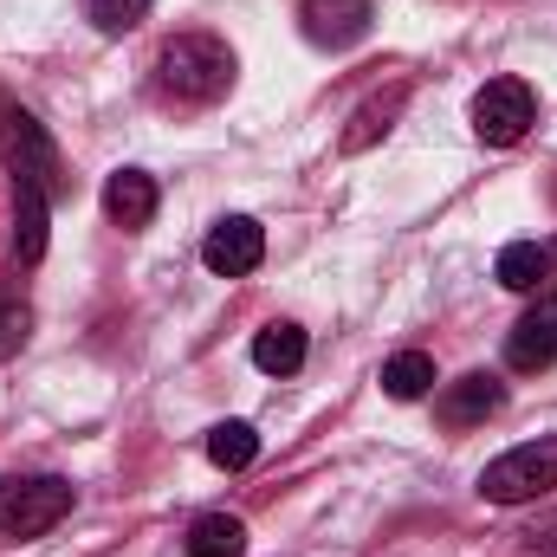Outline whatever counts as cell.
<instances>
[{"label": "cell", "instance_id": "6da1fadb", "mask_svg": "<svg viewBox=\"0 0 557 557\" xmlns=\"http://www.w3.org/2000/svg\"><path fill=\"white\" fill-rule=\"evenodd\" d=\"M156 85L175 104H214L234 85V52L214 33H175L156 59Z\"/></svg>", "mask_w": 557, "mask_h": 557}, {"label": "cell", "instance_id": "7a4b0ae2", "mask_svg": "<svg viewBox=\"0 0 557 557\" xmlns=\"http://www.w3.org/2000/svg\"><path fill=\"white\" fill-rule=\"evenodd\" d=\"M0 149H7V162H13V182L20 188H39L46 201H59L72 182H65V169H59V149L46 143V131L26 117V111H0Z\"/></svg>", "mask_w": 557, "mask_h": 557}, {"label": "cell", "instance_id": "3957f363", "mask_svg": "<svg viewBox=\"0 0 557 557\" xmlns=\"http://www.w3.org/2000/svg\"><path fill=\"white\" fill-rule=\"evenodd\" d=\"M552 486H557V441L512 447V454L486 460V473H480V493H486L493 506H525V499H539V493H552Z\"/></svg>", "mask_w": 557, "mask_h": 557}, {"label": "cell", "instance_id": "277c9868", "mask_svg": "<svg viewBox=\"0 0 557 557\" xmlns=\"http://www.w3.org/2000/svg\"><path fill=\"white\" fill-rule=\"evenodd\" d=\"M72 512V486L59 473H33V480H7L0 486V532L13 539H39Z\"/></svg>", "mask_w": 557, "mask_h": 557}, {"label": "cell", "instance_id": "5b68a950", "mask_svg": "<svg viewBox=\"0 0 557 557\" xmlns=\"http://www.w3.org/2000/svg\"><path fill=\"white\" fill-rule=\"evenodd\" d=\"M532 117H539V98H532V85H519V78H493V85L473 98V131H480V143H493V149L519 143L532 131Z\"/></svg>", "mask_w": 557, "mask_h": 557}, {"label": "cell", "instance_id": "8992f818", "mask_svg": "<svg viewBox=\"0 0 557 557\" xmlns=\"http://www.w3.org/2000/svg\"><path fill=\"white\" fill-rule=\"evenodd\" d=\"M201 260H208V273H221V278H247L260 260H267V227L247 221V214H227V221L208 234Z\"/></svg>", "mask_w": 557, "mask_h": 557}, {"label": "cell", "instance_id": "52a82bcc", "mask_svg": "<svg viewBox=\"0 0 557 557\" xmlns=\"http://www.w3.org/2000/svg\"><path fill=\"white\" fill-rule=\"evenodd\" d=\"M506 363H512V370H545V363H557V298H539V305L512 324Z\"/></svg>", "mask_w": 557, "mask_h": 557}, {"label": "cell", "instance_id": "ba28073f", "mask_svg": "<svg viewBox=\"0 0 557 557\" xmlns=\"http://www.w3.org/2000/svg\"><path fill=\"white\" fill-rule=\"evenodd\" d=\"M298 20L311 46H357L370 33V0H305Z\"/></svg>", "mask_w": 557, "mask_h": 557}, {"label": "cell", "instance_id": "9c48e42d", "mask_svg": "<svg viewBox=\"0 0 557 557\" xmlns=\"http://www.w3.org/2000/svg\"><path fill=\"white\" fill-rule=\"evenodd\" d=\"M104 214H111L117 227H149V214H156V175L117 169V175L104 182Z\"/></svg>", "mask_w": 557, "mask_h": 557}, {"label": "cell", "instance_id": "30bf717a", "mask_svg": "<svg viewBox=\"0 0 557 557\" xmlns=\"http://www.w3.org/2000/svg\"><path fill=\"white\" fill-rule=\"evenodd\" d=\"M493 409H499V383H493V376H460V383H447V396H441V421H447V428L486 421Z\"/></svg>", "mask_w": 557, "mask_h": 557}, {"label": "cell", "instance_id": "8fae6325", "mask_svg": "<svg viewBox=\"0 0 557 557\" xmlns=\"http://www.w3.org/2000/svg\"><path fill=\"white\" fill-rule=\"evenodd\" d=\"M247 552V525L234 512H201L188 525V557H240Z\"/></svg>", "mask_w": 557, "mask_h": 557}, {"label": "cell", "instance_id": "7c38bea8", "mask_svg": "<svg viewBox=\"0 0 557 557\" xmlns=\"http://www.w3.org/2000/svg\"><path fill=\"white\" fill-rule=\"evenodd\" d=\"M493 273H499L506 292H539L545 273H552V253H545L539 240H512V247L499 253V267H493Z\"/></svg>", "mask_w": 557, "mask_h": 557}, {"label": "cell", "instance_id": "4fadbf2b", "mask_svg": "<svg viewBox=\"0 0 557 557\" xmlns=\"http://www.w3.org/2000/svg\"><path fill=\"white\" fill-rule=\"evenodd\" d=\"M253 363H260L267 376H292V370L305 363V331H298V324H267V331L253 337Z\"/></svg>", "mask_w": 557, "mask_h": 557}, {"label": "cell", "instance_id": "5bb4252c", "mask_svg": "<svg viewBox=\"0 0 557 557\" xmlns=\"http://www.w3.org/2000/svg\"><path fill=\"white\" fill-rule=\"evenodd\" d=\"M208 460H214L221 473H240V467L260 460V434H253L247 421H221V428H208Z\"/></svg>", "mask_w": 557, "mask_h": 557}, {"label": "cell", "instance_id": "9a60e30c", "mask_svg": "<svg viewBox=\"0 0 557 557\" xmlns=\"http://www.w3.org/2000/svg\"><path fill=\"white\" fill-rule=\"evenodd\" d=\"M428 389H434V357L403 350V357L383 363V396H396V403H421Z\"/></svg>", "mask_w": 557, "mask_h": 557}, {"label": "cell", "instance_id": "2e32d148", "mask_svg": "<svg viewBox=\"0 0 557 557\" xmlns=\"http://www.w3.org/2000/svg\"><path fill=\"white\" fill-rule=\"evenodd\" d=\"M403 104H409V91H403V85H396L389 98H370V104H363V111L350 117V131H344V149H370V143L389 131V117H396Z\"/></svg>", "mask_w": 557, "mask_h": 557}, {"label": "cell", "instance_id": "e0dca14e", "mask_svg": "<svg viewBox=\"0 0 557 557\" xmlns=\"http://www.w3.org/2000/svg\"><path fill=\"white\" fill-rule=\"evenodd\" d=\"M46 208H52V201H46L39 188H20V234H13V253H20L26 267L46 253Z\"/></svg>", "mask_w": 557, "mask_h": 557}, {"label": "cell", "instance_id": "ac0fdd59", "mask_svg": "<svg viewBox=\"0 0 557 557\" xmlns=\"http://www.w3.org/2000/svg\"><path fill=\"white\" fill-rule=\"evenodd\" d=\"M149 7L156 0H85V13L98 20V33H131V26L149 20Z\"/></svg>", "mask_w": 557, "mask_h": 557}, {"label": "cell", "instance_id": "d6986e66", "mask_svg": "<svg viewBox=\"0 0 557 557\" xmlns=\"http://www.w3.org/2000/svg\"><path fill=\"white\" fill-rule=\"evenodd\" d=\"M26 324H33V311H26V305H13V298H0V363L26 344Z\"/></svg>", "mask_w": 557, "mask_h": 557}, {"label": "cell", "instance_id": "ffe728a7", "mask_svg": "<svg viewBox=\"0 0 557 557\" xmlns=\"http://www.w3.org/2000/svg\"><path fill=\"white\" fill-rule=\"evenodd\" d=\"M552 260H557V247H552Z\"/></svg>", "mask_w": 557, "mask_h": 557}]
</instances>
